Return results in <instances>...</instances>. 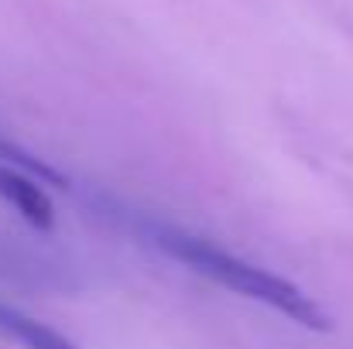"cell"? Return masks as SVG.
Segmentation results:
<instances>
[{
    "label": "cell",
    "mask_w": 353,
    "mask_h": 349,
    "mask_svg": "<svg viewBox=\"0 0 353 349\" xmlns=\"http://www.w3.org/2000/svg\"><path fill=\"white\" fill-rule=\"evenodd\" d=\"M0 332L10 336L17 346L24 349H79L59 329H52L41 319H34V315H28V312H21L14 305H3V302H0Z\"/></svg>",
    "instance_id": "obj_3"
},
{
    "label": "cell",
    "mask_w": 353,
    "mask_h": 349,
    "mask_svg": "<svg viewBox=\"0 0 353 349\" xmlns=\"http://www.w3.org/2000/svg\"><path fill=\"white\" fill-rule=\"evenodd\" d=\"M0 199L10 202L31 226L38 230H52L55 223V209H52V199L48 192L41 189V182L7 161H0Z\"/></svg>",
    "instance_id": "obj_2"
},
{
    "label": "cell",
    "mask_w": 353,
    "mask_h": 349,
    "mask_svg": "<svg viewBox=\"0 0 353 349\" xmlns=\"http://www.w3.org/2000/svg\"><path fill=\"white\" fill-rule=\"evenodd\" d=\"M137 230L141 236L158 246L161 253H168L172 260L185 264L189 271L210 277L213 284L220 288H230L234 295L247 298V302H257L305 329H316V332H326L330 329V319L326 312L316 305V298H309L295 281L268 271V267H257L250 260H243L234 250H223L216 246L213 240L199 236V233H189L175 223H161V220H137Z\"/></svg>",
    "instance_id": "obj_1"
}]
</instances>
